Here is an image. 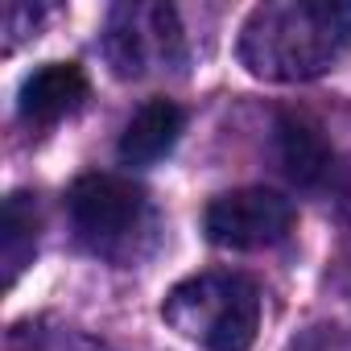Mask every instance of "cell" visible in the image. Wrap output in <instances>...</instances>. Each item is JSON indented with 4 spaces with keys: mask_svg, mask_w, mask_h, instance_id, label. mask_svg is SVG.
Listing matches in <instances>:
<instances>
[{
    "mask_svg": "<svg viewBox=\"0 0 351 351\" xmlns=\"http://www.w3.org/2000/svg\"><path fill=\"white\" fill-rule=\"evenodd\" d=\"M351 50V0H265L244 25L236 54L265 83H310Z\"/></svg>",
    "mask_w": 351,
    "mask_h": 351,
    "instance_id": "obj_1",
    "label": "cell"
},
{
    "mask_svg": "<svg viewBox=\"0 0 351 351\" xmlns=\"http://www.w3.org/2000/svg\"><path fill=\"white\" fill-rule=\"evenodd\" d=\"M161 318L207 351H248L261 330V285L228 269L195 273L165 293Z\"/></svg>",
    "mask_w": 351,
    "mask_h": 351,
    "instance_id": "obj_2",
    "label": "cell"
},
{
    "mask_svg": "<svg viewBox=\"0 0 351 351\" xmlns=\"http://www.w3.org/2000/svg\"><path fill=\"white\" fill-rule=\"evenodd\" d=\"M66 215L83 248L104 261H132L136 240L153 228V211L141 186L116 173H83L66 191Z\"/></svg>",
    "mask_w": 351,
    "mask_h": 351,
    "instance_id": "obj_3",
    "label": "cell"
},
{
    "mask_svg": "<svg viewBox=\"0 0 351 351\" xmlns=\"http://www.w3.org/2000/svg\"><path fill=\"white\" fill-rule=\"evenodd\" d=\"M104 58L120 79H149L186 62V38L173 5L124 0L104 21Z\"/></svg>",
    "mask_w": 351,
    "mask_h": 351,
    "instance_id": "obj_4",
    "label": "cell"
},
{
    "mask_svg": "<svg viewBox=\"0 0 351 351\" xmlns=\"http://www.w3.org/2000/svg\"><path fill=\"white\" fill-rule=\"evenodd\" d=\"M293 203L269 186H244V191H228L219 199H211L207 215H203V232L211 244L232 248V252H256V248H273L293 232Z\"/></svg>",
    "mask_w": 351,
    "mask_h": 351,
    "instance_id": "obj_5",
    "label": "cell"
},
{
    "mask_svg": "<svg viewBox=\"0 0 351 351\" xmlns=\"http://www.w3.org/2000/svg\"><path fill=\"white\" fill-rule=\"evenodd\" d=\"M87 75H83V66H75V62H46V66H38L25 83H21V91H17V112H21V120L25 124H58L62 116H71L83 99H87Z\"/></svg>",
    "mask_w": 351,
    "mask_h": 351,
    "instance_id": "obj_6",
    "label": "cell"
},
{
    "mask_svg": "<svg viewBox=\"0 0 351 351\" xmlns=\"http://www.w3.org/2000/svg\"><path fill=\"white\" fill-rule=\"evenodd\" d=\"M273 153H277V165L285 169V178L293 186H318L330 173V165H335L330 141L306 116H277V124H273Z\"/></svg>",
    "mask_w": 351,
    "mask_h": 351,
    "instance_id": "obj_7",
    "label": "cell"
},
{
    "mask_svg": "<svg viewBox=\"0 0 351 351\" xmlns=\"http://www.w3.org/2000/svg\"><path fill=\"white\" fill-rule=\"evenodd\" d=\"M182 132V112L169 99H149L120 132V157L128 165H153L161 161Z\"/></svg>",
    "mask_w": 351,
    "mask_h": 351,
    "instance_id": "obj_8",
    "label": "cell"
},
{
    "mask_svg": "<svg viewBox=\"0 0 351 351\" xmlns=\"http://www.w3.org/2000/svg\"><path fill=\"white\" fill-rule=\"evenodd\" d=\"M38 256V203L29 195H9L0 215V265H5V289L17 285V277Z\"/></svg>",
    "mask_w": 351,
    "mask_h": 351,
    "instance_id": "obj_9",
    "label": "cell"
},
{
    "mask_svg": "<svg viewBox=\"0 0 351 351\" xmlns=\"http://www.w3.org/2000/svg\"><path fill=\"white\" fill-rule=\"evenodd\" d=\"M285 351H351V330L335 326V322H318V326L302 330Z\"/></svg>",
    "mask_w": 351,
    "mask_h": 351,
    "instance_id": "obj_10",
    "label": "cell"
},
{
    "mask_svg": "<svg viewBox=\"0 0 351 351\" xmlns=\"http://www.w3.org/2000/svg\"><path fill=\"white\" fill-rule=\"evenodd\" d=\"M42 5H5V50H17V38L21 34H34V25L42 21Z\"/></svg>",
    "mask_w": 351,
    "mask_h": 351,
    "instance_id": "obj_11",
    "label": "cell"
},
{
    "mask_svg": "<svg viewBox=\"0 0 351 351\" xmlns=\"http://www.w3.org/2000/svg\"><path fill=\"white\" fill-rule=\"evenodd\" d=\"M347 261H351V252H347ZM347 269H351V265H347Z\"/></svg>",
    "mask_w": 351,
    "mask_h": 351,
    "instance_id": "obj_12",
    "label": "cell"
}]
</instances>
